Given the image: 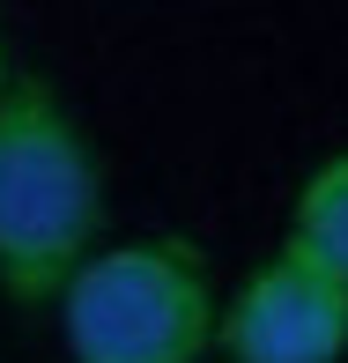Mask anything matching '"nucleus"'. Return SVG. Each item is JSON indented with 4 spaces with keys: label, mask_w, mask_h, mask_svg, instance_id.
I'll return each instance as SVG.
<instances>
[{
    "label": "nucleus",
    "mask_w": 348,
    "mask_h": 363,
    "mask_svg": "<svg viewBox=\"0 0 348 363\" xmlns=\"http://www.w3.org/2000/svg\"><path fill=\"white\" fill-rule=\"evenodd\" d=\"M104 252V163L45 74H15L0 104V296L60 304Z\"/></svg>",
    "instance_id": "1"
},
{
    "label": "nucleus",
    "mask_w": 348,
    "mask_h": 363,
    "mask_svg": "<svg viewBox=\"0 0 348 363\" xmlns=\"http://www.w3.org/2000/svg\"><path fill=\"white\" fill-rule=\"evenodd\" d=\"M67 363H208L223 296L193 238H119L60 296Z\"/></svg>",
    "instance_id": "2"
},
{
    "label": "nucleus",
    "mask_w": 348,
    "mask_h": 363,
    "mask_svg": "<svg viewBox=\"0 0 348 363\" xmlns=\"http://www.w3.org/2000/svg\"><path fill=\"white\" fill-rule=\"evenodd\" d=\"M215 349L230 363H341L348 356V274L281 238L237 289L223 296Z\"/></svg>",
    "instance_id": "3"
},
{
    "label": "nucleus",
    "mask_w": 348,
    "mask_h": 363,
    "mask_svg": "<svg viewBox=\"0 0 348 363\" xmlns=\"http://www.w3.org/2000/svg\"><path fill=\"white\" fill-rule=\"evenodd\" d=\"M289 238L311 259H326L334 274H348V148H334L326 163L304 171V186L289 201Z\"/></svg>",
    "instance_id": "4"
},
{
    "label": "nucleus",
    "mask_w": 348,
    "mask_h": 363,
    "mask_svg": "<svg viewBox=\"0 0 348 363\" xmlns=\"http://www.w3.org/2000/svg\"><path fill=\"white\" fill-rule=\"evenodd\" d=\"M8 89H15V67H8V45H0V104H8Z\"/></svg>",
    "instance_id": "5"
}]
</instances>
